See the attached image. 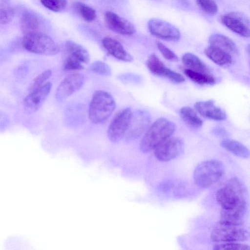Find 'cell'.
<instances>
[{
	"label": "cell",
	"mask_w": 250,
	"mask_h": 250,
	"mask_svg": "<svg viewBox=\"0 0 250 250\" xmlns=\"http://www.w3.org/2000/svg\"><path fill=\"white\" fill-rule=\"evenodd\" d=\"M204 53L210 60L219 66H229L232 62V56L217 47L209 45L205 48Z\"/></svg>",
	"instance_id": "cell-22"
},
{
	"label": "cell",
	"mask_w": 250,
	"mask_h": 250,
	"mask_svg": "<svg viewBox=\"0 0 250 250\" xmlns=\"http://www.w3.org/2000/svg\"><path fill=\"white\" fill-rule=\"evenodd\" d=\"M132 112L126 107L119 111L111 121L107 130L109 140L113 143L119 142L125 136Z\"/></svg>",
	"instance_id": "cell-7"
},
{
	"label": "cell",
	"mask_w": 250,
	"mask_h": 250,
	"mask_svg": "<svg viewBox=\"0 0 250 250\" xmlns=\"http://www.w3.org/2000/svg\"><path fill=\"white\" fill-rule=\"evenodd\" d=\"M225 173L224 164L217 160L202 162L193 173L195 184L199 187L207 188L218 182Z\"/></svg>",
	"instance_id": "cell-3"
},
{
	"label": "cell",
	"mask_w": 250,
	"mask_h": 250,
	"mask_svg": "<svg viewBox=\"0 0 250 250\" xmlns=\"http://www.w3.org/2000/svg\"><path fill=\"white\" fill-rule=\"evenodd\" d=\"M74 8L78 13L86 21L91 22L96 18L95 10L89 6L81 2L74 3Z\"/></svg>",
	"instance_id": "cell-27"
},
{
	"label": "cell",
	"mask_w": 250,
	"mask_h": 250,
	"mask_svg": "<svg viewBox=\"0 0 250 250\" xmlns=\"http://www.w3.org/2000/svg\"><path fill=\"white\" fill-rule=\"evenodd\" d=\"M52 71L50 69H47L35 77L30 83L28 90L29 92H32L42 86L45 82L52 75Z\"/></svg>",
	"instance_id": "cell-28"
},
{
	"label": "cell",
	"mask_w": 250,
	"mask_h": 250,
	"mask_svg": "<svg viewBox=\"0 0 250 250\" xmlns=\"http://www.w3.org/2000/svg\"><path fill=\"white\" fill-rule=\"evenodd\" d=\"M84 81V76L79 73L67 75L58 85L55 93V98L59 102H62L83 86Z\"/></svg>",
	"instance_id": "cell-10"
},
{
	"label": "cell",
	"mask_w": 250,
	"mask_h": 250,
	"mask_svg": "<svg viewBox=\"0 0 250 250\" xmlns=\"http://www.w3.org/2000/svg\"><path fill=\"white\" fill-rule=\"evenodd\" d=\"M176 126L165 118H160L148 127L141 141L140 150L147 153L154 150L160 143L170 137Z\"/></svg>",
	"instance_id": "cell-1"
},
{
	"label": "cell",
	"mask_w": 250,
	"mask_h": 250,
	"mask_svg": "<svg viewBox=\"0 0 250 250\" xmlns=\"http://www.w3.org/2000/svg\"><path fill=\"white\" fill-rule=\"evenodd\" d=\"M182 61L187 69L210 74L209 69L206 64L196 55L192 53H185L182 57Z\"/></svg>",
	"instance_id": "cell-24"
},
{
	"label": "cell",
	"mask_w": 250,
	"mask_h": 250,
	"mask_svg": "<svg viewBox=\"0 0 250 250\" xmlns=\"http://www.w3.org/2000/svg\"><path fill=\"white\" fill-rule=\"evenodd\" d=\"M215 250H250L249 245L244 244L229 242L221 243L214 246Z\"/></svg>",
	"instance_id": "cell-33"
},
{
	"label": "cell",
	"mask_w": 250,
	"mask_h": 250,
	"mask_svg": "<svg viewBox=\"0 0 250 250\" xmlns=\"http://www.w3.org/2000/svg\"><path fill=\"white\" fill-rule=\"evenodd\" d=\"M174 186V184L171 181H164L160 184L158 189L161 192L169 191Z\"/></svg>",
	"instance_id": "cell-36"
},
{
	"label": "cell",
	"mask_w": 250,
	"mask_h": 250,
	"mask_svg": "<svg viewBox=\"0 0 250 250\" xmlns=\"http://www.w3.org/2000/svg\"><path fill=\"white\" fill-rule=\"evenodd\" d=\"M180 114L183 120L191 127L198 128L203 125L202 120L195 111L189 107H183L180 109Z\"/></svg>",
	"instance_id": "cell-26"
},
{
	"label": "cell",
	"mask_w": 250,
	"mask_h": 250,
	"mask_svg": "<svg viewBox=\"0 0 250 250\" xmlns=\"http://www.w3.org/2000/svg\"><path fill=\"white\" fill-rule=\"evenodd\" d=\"M196 110L203 117L215 121H223L226 118L225 112L214 104V101L208 100L195 104Z\"/></svg>",
	"instance_id": "cell-17"
},
{
	"label": "cell",
	"mask_w": 250,
	"mask_h": 250,
	"mask_svg": "<svg viewBox=\"0 0 250 250\" xmlns=\"http://www.w3.org/2000/svg\"><path fill=\"white\" fill-rule=\"evenodd\" d=\"M150 118L148 114L143 110L132 113L128 126L125 134L126 140H134L142 135L149 127Z\"/></svg>",
	"instance_id": "cell-12"
},
{
	"label": "cell",
	"mask_w": 250,
	"mask_h": 250,
	"mask_svg": "<svg viewBox=\"0 0 250 250\" xmlns=\"http://www.w3.org/2000/svg\"><path fill=\"white\" fill-rule=\"evenodd\" d=\"M198 6L205 12L209 15H214L218 11V6L213 0H196Z\"/></svg>",
	"instance_id": "cell-32"
},
{
	"label": "cell",
	"mask_w": 250,
	"mask_h": 250,
	"mask_svg": "<svg viewBox=\"0 0 250 250\" xmlns=\"http://www.w3.org/2000/svg\"><path fill=\"white\" fill-rule=\"evenodd\" d=\"M221 21L226 27L232 32L244 37H249V20L242 14L235 12L228 13L222 16Z\"/></svg>",
	"instance_id": "cell-13"
},
{
	"label": "cell",
	"mask_w": 250,
	"mask_h": 250,
	"mask_svg": "<svg viewBox=\"0 0 250 250\" xmlns=\"http://www.w3.org/2000/svg\"><path fill=\"white\" fill-rule=\"evenodd\" d=\"M90 69L92 72L102 76H109L111 74L110 67L101 61L93 62L90 66Z\"/></svg>",
	"instance_id": "cell-30"
},
{
	"label": "cell",
	"mask_w": 250,
	"mask_h": 250,
	"mask_svg": "<svg viewBox=\"0 0 250 250\" xmlns=\"http://www.w3.org/2000/svg\"><path fill=\"white\" fill-rule=\"evenodd\" d=\"M42 4L49 10L59 12L64 10L67 5L66 0H40Z\"/></svg>",
	"instance_id": "cell-31"
},
{
	"label": "cell",
	"mask_w": 250,
	"mask_h": 250,
	"mask_svg": "<svg viewBox=\"0 0 250 250\" xmlns=\"http://www.w3.org/2000/svg\"><path fill=\"white\" fill-rule=\"evenodd\" d=\"M209 45L217 47L231 56L238 54V50L237 45L229 37L220 34H214L209 38Z\"/></svg>",
	"instance_id": "cell-21"
},
{
	"label": "cell",
	"mask_w": 250,
	"mask_h": 250,
	"mask_svg": "<svg viewBox=\"0 0 250 250\" xmlns=\"http://www.w3.org/2000/svg\"><path fill=\"white\" fill-rule=\"evenodd\" d=\"M220 145L224 149L238 157L247 159L250 156L248 148L237 141L225 139L221 141Z\"/></svg>",
	"instance_id": "cell-23"
},
{
	"label": "cell",
	"mask_w": 250,
	"mask_h": 250,
	"mask_svg": "<svg viewBox=\"0 0 250 250\" xmlns=\"http://www.w3.org/2000/svg\"><path fill=\"white\" fill-rule=\"evenodd\" d=\"M102 43L108 54L115 58L126 62H130L133 60V57L118 41L112 38L105 37L102 39Z\"/></svg>",
	"instance_id": "cell-18"
},
{
	"label": "cell",
	"mask_w": 250,
	"mask_h": 250,
	"mask_svg": "<svg viewBox=\"0 0 250 250\" xmlns=\"http://www.w3.org/2000/svg\"><path fill=\"white\" fill-rule=\"evenodd\" d=\"M65 56L76 60L83 64H87L90 60L88 51L82 45L71 40L66 41L64 45Z\"/></svg>",
	"instance_id": "cell-19"
},
{
	"label": "cell",
	"mask_w": 250,
	"mask_h": 250,
	"mask_svg": "<svg viewBox=\"0 0 250 250\" xmlns=\"http://www.w3.org/2000/svg\"><path fill=\"white\" fill-rule=\"evenodd\" d=\"M146 65L150 72L154 75L166 78L176 83H181L185 81L182 75L167 68L154 54L148 57Z\"/></svg>",
	"instance_id": "cell-14"
},
{
	"label": "cell",
	"mask_w": 250,
	"mask_h": 250,
	"mask_svg": "<svg viewBox=\"0 0 250 250\" xmlns=\"http://www.w3.org/2000/svg\"><path fill=\"white\" fill-rule=\"evenodd\" d=\"M210 238L221 243L241 242L249 239V232L242 226L219 223L211 232Z\"/></svg>",
	"instance_id": "cell-6"
},
{
	"label": "cell",
	"mask_w": 250,
	"mask_h": 250,
	"mask_svg": "<svg viewBox=\"0 0 250 250\" xmlns=\"http://www.w3.org/2000/svg\"><path fill=\"white\" fill-rule=\"evenodd\" d=\"M245 192L244 185L238 178L234 177L217 190L216 198L222 209H229L245 201Z\"/></svg>",
	"instance_id": "cell-5"
},
{
	"label": "cell",
	"mask_w": 250,
	"mask_h": 250,
	"mask_svg": "<svg viewBox=\"0 0 250 250\" xmlns=\"http://www.w3.org/2000/svg\"><path fill=\"white\" fill-rule=\"evenodd\" d=\"M41 22L39 16L34 12L26 11L20 20V27L23 35L39 32Z\"/></svg>",
	"instance_id": "cell-20"
},
{
	"label": "cell",
	"mask_w": 250,
	"mask_h": 250,
	"mask_svg": "<svg viewBox=\"0 0 250 250\" xmlns=\"http://www.w3.org/2000/svg\"><path fill=\"white\" fill-rule=\"evenodd\" d=\"M185 74L194 83L201 85H213L215 79L210 74L194 71L188 69L184 71Z\"/></svg>",
	"instance_id": "cell-25"
},
{
	"label": "cell",
	"mask_w": 250,
	"mask_h": 250,
	"mask_svg": "<svg viewBox=\"0 0 250 250\" xmlns=\"http://www.w3.org/2000/svg\"><path fill=\"white\" fill-rule=\"evenodd\" d=\"M83 64L80 62L67 56H65L63 60V66L65 70H81L84 68Z\"/></svg>",
	"instance_id": "cell-34"
},
{
	"label": "cell",
	"mask_w": 250,
	"mask_h": 250,
	"mask_svg": "<svg viewBox=\"0 0 250 250\" xmlns=\"http://www.w3.org/2000/svg\"><path fill=\"white\" fill-rule=\"evenodd\" d=\"M22 45L27 51L39 55L53 56L59 53V45L48 35L37 32L24 35Z\"/></svg>",
	"instance_id": "cell-4"
},
{
	"label": "cell",
	"mask_w": 250,
	"mask_h": 250,
	"mask_svg": "<svg viewBox=\"0 0 250 250\" xmlns=\"http://www.w3.org/2000/svg\"><path fill=\"white\" fill-rule=\"evenodd\" d=\"M104 19L108 28L115 33L132 35L136 32L135 27L131 22L113 12H106Z\"/></svg>",
	"instance_id": "cell-15"
},
{
	"label": "cell",
	"mask_w": 250,
	"mask_h": 250,
	"mask_svg": "<svg viewBox=\"0 0 250 250\" xmlns=\"http://www.w3.org/2000/svg\"><path fill=\"white\" fill-rule=\"evenodd\" d=\"M115 108V100L110 94L104 90H97L89 104V119L94 124H103L110 118Z\"/></svg>",
	"instance_id": "cell-2"
},
{
	"label": "cell",
	"mask_w": 250,
	"mask_h": 250,
	"mask_svg": "<svg viewBox=\"0 0 250 250\" xmlns=\"http://www.w3.org/2000/svg\"><path fill=\"white\" fill-rule=\"evenodd\" d=\"M156 45L158 50L165 59L172 62L178 60L177 56L163 43L157 41L156 42Z\"/></svg>",
	"instance_id": "cell-35"
},
{
	"label": "cell",
	"mask_w": 250,
	"mask_h": 250,
	"mask_svg": "<svg viewBox=\"0 0 250 250\" xmlns=\"http://www.w3.org/2000/svg\"><path fill=\"white\" fill-rule=\"evenodd\" d=\"M148 29L152 35L165 41L176 42L181 37L179 30L175 26L161 19L150 20Z\"/></svg>",
	"instance_id": "cell-9"
},
{
	"label": "cell",
	"mask_w": 250,
	"mask_h": 250,
	"mask_svg": "<svg viewBox=\"0 0 250 250\" xmlns=\"http://www.w3.org/2000/svg\"><path fill=\"white\" fill-rule=\"evenodd\" d=\"M184 142L180 138L169 137L154 149L156 158L161 162H168L178 157L184 150Z\"/></svg>",
	"instance_id": "cell-8"
},
{
	"label": "cell",
	"mask_w": 250,
	"mask_h": 250,
	"mask_svg": "<svg viewBox=\"0 0 250 250\" xmlns=\"http://www.w3.org/2000/svg\"><path fill=\"white\" fill-rule=\"evenodd\" d=\"M52 86L51 83L47 82L38 89L29 92L23 101L24 112L31 114L37 112L49 94Z\"/></svg>",
	"instance_id": "cell-11"
},
{
	"label": "cell",
	"mask_w": 250,
	"mask_h": 250,
	"mask_svg": "<svg viewBox=\"0 0 250 250\" xmlns=\"http://www.w3.org/2000/svg\"><path fill=\"white\" fill-rule=\"evenodd\" d=\"M247 211V204L243 201L229 209H222L219 223L230 225L242 226Z\"/></svg>",
	"instance_id": "cell-16"
},
{
	"label": "cell",
	"mask_w": 250,
	"mask_h": 250,
	"mask_svg": "<svg viewBox=\"0 0 250 250\" xmlns=\"http://www.w3.org/2000/svg\"><path fill=\"white\" fill-rule=\"evenodd\" d=\"M14 17L13 8L6 3H0V24H5L10 22Z\"/></svg>",
	"instance_id": "cell-29"
}]
</instances>
